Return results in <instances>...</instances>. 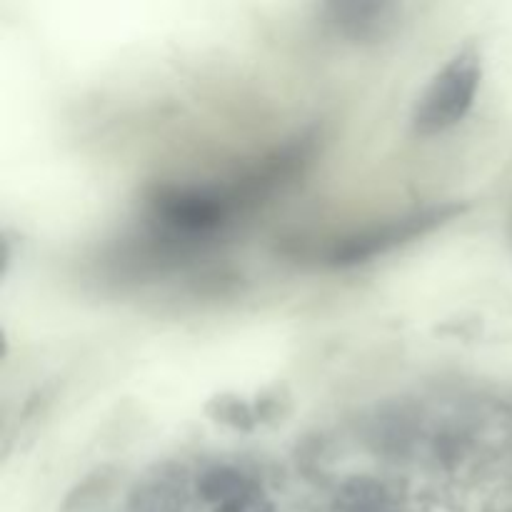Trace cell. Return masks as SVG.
I'll return each instance as SVG.
<instances>
[{
    "instance_id": "6da1fadb",
    "label": "cell",
    "mask_w": 512,
    "mask_h": 512,
    "mask_svg": "<svg viewBox=\"0 0 512 512\" xmlns=\"http://www.w3.org/2000/svg\"><path fill=\"white\" fill-rule=\"evenodd\" d=\"M483 63L475 48H463L443 65L430 80L428 90L420 95L413 113V130L420 138H433L455 128L473 108L480 88Z\"/></svg>"
},
{
    "instance_id": "7a4b0ae2",
    "label": "cell",
    "mask_w": 512,
    "mask_h": 512,
    "mask_svg": "<svg viewBox=\"0 0 512 512\" xmlns=\"http://www.w3.org/2000/svg\"><path fill=\"white\" fill-rule=\"evenodd\" d=\"M463 208L458 205H445V208H433L425 210V213L408 215V218L393 220V223L383 225V228L368 230L363 235H355V238H348L343 245L333 250L330 260L335 265H355L365 263L370 258H378V255H385L388 250L398 248V245L410 243V240L420 238L428 230L438 228L445 220L453 218L455 213H460Z\"/></svg>"
},
{
    "instance_id": "3957f363",
    "label": "cell",
    "mask_w": 512,
    "mask_h": 512,
    "mask_svg": "<svg viewBox=\"0 0 512 512\" xmlns=\"http://www.w3.org/2000/svg\"><path fill=\"white\" fill-rule=\"evenodd\" d=\"M393 5H378V3H348V5H330L333 20L343 33L353 35V38H373L385 30V25L393 23L390 13Z\"/></svg>"
}]
</instances>
